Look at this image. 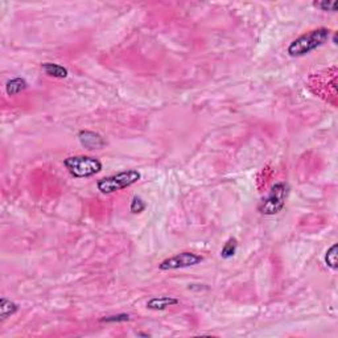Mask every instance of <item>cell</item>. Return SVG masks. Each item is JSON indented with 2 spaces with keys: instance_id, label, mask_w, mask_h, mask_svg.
<instances>
[{
  "instance_id": "obj_1",
  "label": "cell",
  "mask_w": 338,
  "mask_h": 338,
  "mask_svg": "<svg viewBox=\"0 0 338 338\" xmlns=\"http://www.w3.org/2000/svg\"><path fill=\"white\" fill-rule=\"evenodd\" d=\"M331 37V30L327 28L311 30L308 33L303 34L295 41H292L287 49V53L291 57H301L313 52L320 46H323Z\"/></svg>"
},
{
  "instance_id": "obj_2",
  "label": "cell",
  "mask_w": 338,
  "mask_h": 338,
  "mask_svg": "<svg viewBox=\"0 0 338 338\" xmlns=\"http://www.w3.org/2000/svg\"><path fill=\"white\" fill-rule=\"evenodd\" d=\"M140 177H142V174L138 170L128 169V170L119 172L117 174H113V176L101 178L97 182V188L103 194H111V193H115L118 190H122V189H126L131 185L136 184L140 180Z\"/></svg>"
},
{
  "instance_id": "obj_3",
  "label": "cell",
  "mask_w": 338,
  "mask_h": 338,
  "mask_svg": "<svg viewBox=\"0 0 338 338\" xmlns=\"http://www.w3.org/2000/svg\"><path fill=\"white\" fill-rule=\"evenodd\" d=\"M65 168L75 178H86L102 170V163L91 156H70L64 160Z\"/></svg>"
},
{
  "instance_id": "obj_4",
  "label": "cell",
  "mask_w": 338,
  "mask_h": 338,
  "mask_svg": "<svg viewBox=\"0 0 338 338\" xmlns=\"http://www.w3.org/2000/svg\"><path fill=\"white\" fill-rule=\"evenodd\" d=\"M290 194V186L286 182H278L271 188L266 198L262 199L259 211L264 215H275L283 210L286 201Z\"/></svg>"
},
{
  "instance_id": "obj_5",
  "label": "cell",
  "mask_w": 338,
  "mask_h": 338,
  "mask_svg": "<svg viewBox=\"0 0 338 338\" xmlns=\"http://www.w3.org/2000/svg\"><path fill=\"white\" fill-rule=\"evenodd\" d=\"M203 258L194 252H180L174 256H170L168 259L163 260L159 264V268L162 271H170V270H180V268H188V267L197 266L202 263Z\"/></svg>"
},
{
  "instance_id": "obj_6",
  "label": "cell",
  "mask_w": 338,
  "mask_h": 338,
  "mask_svg": "<svg viewBox=\"0 0 338 338\" xmlns=\"http://www.w3.org/2000/svg\"><path fill=\"white\" fill-rule=\"evenodd\" d=\"M79 142L86 150H101L105 147L106 142L99 134L93 131H81L79 132Z\"/></svg>"
},
{
  "instance_id": "obj_7",
  "label": "cell",
  "mask_w": 338,
  "mask_h": 338,
  "mask_svg": "<svg viewBox=\"0 0 338 338\" xmlns=\"http://www.w3.org/2000/svg\"><path fill=\"white\" fill-rule=\"evenodd\" d=\"M180 301L172 296H162V297H154L151 300L147 301V308L152 309V311H164V309L177 305Z\"/></svg>"
},
{
  "instance_id": "obj_8",
  "label": "cell",
  "mask_w": 338,
  "mask_h": 338,
  "mask_svg": "<svg viewBox=\"0 0 338 338\" xmlns=\"http://www.w3.org/2000/svg\"><path fill=\"white\" fill-rule=\"evenodd\" d=\"M41 69L45 72V74L54 77V78H66L69 74L68 69L61 66L58 64H53V62H45L41 65Z\"/></svg>"
},
{
  "instance_id": "obj_9",
  "label": "cell",
  "mask_w": 338,
  "mask_h": 338,
  "mask_svg": "<svg viewBox=\"0 0 338 338\" xmlns=\"http://www.w3.org/2000/svg\"><path fill=\"white\" fill-rule=\"evenodd\" d=\"M28 87V83L24 78H13L9 79L5 85V91H7L8 95H17L20 94L21 91H24Z\"/></svg>"
},
{
  "instance_id": "obj_10",
  "label": "cell",
  "mask_w": 338,
  "mask_h": 338,
  "mask_svg": "<svg viewBox=\"0 0 338 338\" xmlns=\"http://www.w3.org/2000/svg\"><path fill=\"white\" fill-rule=\"evenodd\" d=\"M17 309H19V307L16 303L8 300L5 297H1V300H0V317H1V320H5L11 317L12 315H15Z\"/></svg>"
},
{
  "instance_id": "obj_11",
  "label": "cell",
  "mask_w": 338,
  "mask_h": 338,
  "mask_svg": "<svg viewBox=\"0 0 338 338\" xmlns=\"http://www.w3.org/2000/svg\"><path fill=\"white\" fill-rule=\"evenodd\" d=\"M237 248H238L237 239H235V238H230L229 241L225 243V246L222 247L221 256L223 259H230V258H233V256L235 255Z\"/></svg>"
},
{
  "instance_id": "obj_12",
  "label": "cell",
  "mask_w": 338,
  "mask_h": 338,
  "mask_svg": "<svg viewBox=\"0 0 338 338\" xmlns=\"http://www.w3.org/2000/svg\"><path fill=\"white\" fill-rule=\"evenodd\" d=\"M337 244H333L329 250L327 251L325 255V263L332 270H337Z\"/></svg>"
},
{
  "instance_id": "obj_13",
  "label": "cell",
  "mask_w": 338,
  "mask_h": 338,
  "mask_svg": "<svg viewBox=\"0 0 338 338\" xmlns=\"http://www.w3.org/2000/svg\"><path fill=\"white\" fill-rule=\"evenodd\" d=\"M313 5L320 8V9H323V11L336 12L337 11L338 3L337 1H316V3H313Z\"/></svg>"
},
{
  "instance_id": "obj_14",
  "label": "cell",
  "mask_w": 338,
  "mask_h": 338,
  "mask_svg": "<svg viewBox=\"0 0 338 338\" xmlns=\"http://www.w3.org/2000/svg\"><path fill=\"white\" fill-rule=\"evenodd\" d=\"M130 209H131V213L138 214V213H142L146 209V203H144V201L140 197H134Z\"/></svg>"
},
{
  "instance_id": "obj_15",
  "label": "cell",
  "mask_w": 338,
  "mask_h": 338,
  "mask_svg": "<svg viewBox=\"0 0 338 338\" xmlns=\"http://www.w3.org/2000/svg\"><path fill=\"white\" fill-rule=\"evenodd\" d=\"M128 320H130V315L121 313V315H113L103 317V319H101V321L102 323H124V321H128Z\"/></svg>"
}]
</instances>
